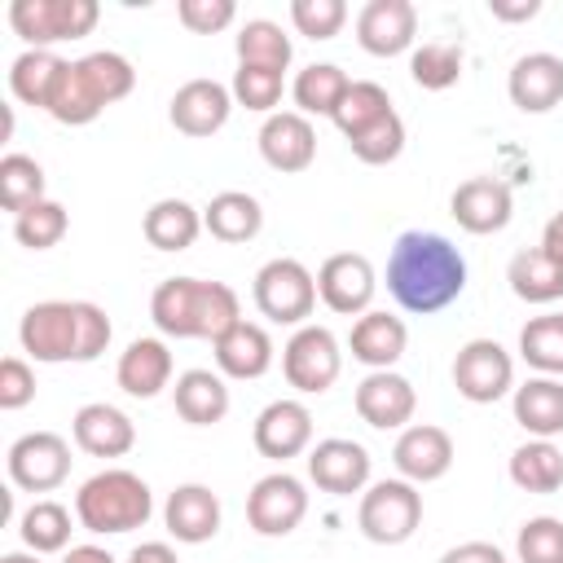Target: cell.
Wrapping results in <instances>:
<instances>
[{
  "instance_id": "cell-31",
  "label": "cell",
  "mask_w": 563,
  "mask_h": 563,
  "mask_svg": "<svg viewBox=\"0 0 563 563\" xmlns=\"http://www.w3.org/2000/svg\"><path fill=\"white\" fill-rule=\"evenodd\" d=\"M141 233L154 251H189L202 233V211L185 198H158L145 220H141Z\"/></svg>"
},
{
  "instance_id": "cell-11",
  "label": "cell",
  "mask_w": 563,
  "mask_h": 563,
  "mask_svg": "<svg viewBox=\"0 0 563 563\" xmlns=\"http://www.w3.org/2000/svg\"><path fill=\"white\" fill-rule=\"evenodd\" d=\"M4 471L9 484L22 493H53L70 475V444L57 431H26L9 444Z\"/></svg>"
},
{
  "instance_id": "cell-38",
  "label": "cell",
  "mask_w": 563,
  "mask_h": 563,
  "mask_svg": "<svg viewBox=\"0 0 563 563\" xmlns=\"http://www.w3.org/2000/svg\"><path fill=\"white\" fill-rule=\"evenodd\" d=\"M519 356L545 374V378H563V312H545L532 317L519 330Z\"/></svg>"
},
{
  "instance_id": "cell-1",
  "label": "cell",
  "mask_w": 563,
  "mask_h": 563,
  "mask_svg": "<svg viewBox=\"0 0 563 563\" xmlns=\"http://www.w3.org/2000/svg\"><path fill=\"white\" fill-rule=\"evenodd\" d=\"M387 290L405 312L431 317V312L449 308L466 290V260L444 233L409 229V233H400L391 242Z\"/></svg>"
},
{
  "instance_id": "cell-12",
  "label": "cell",
  "mask_w": 563,
  "mask_h": 563,
  "mask_svg": "<svg viewBox=\"0 0 563 563\" xmlns=\"http://www.w3.org/2000/svg\"><path fill=\"white\" fill-rule=\"evenodd\" d=\"M303 515H308V488L290 471H273L255 479V488L246 493V523L260 537H290L303 523Z\"/></svg>"
},
{
  "instance_id": "cell-8",
  "label": "cell",
  "mask_w": 563,
  "mask_h": 563,
  "mask_svg": "<svg viewBox=\"0 0 563 563\" xmlns=\"http://www.w3.org/2000/svg\"><path fill=\"white\" fill-rule=\"evenodd\" d=\"M101 9L97 0H13L9 4V26L26 48H53L62 40H84L92 35Z\"/></svg>"
},
{
  "instance_id": "cell-48",
  "label": "cell",
  "mask_w": 563,
  "mask_h": 563,
  "mask_svg": "<svg viewBox=\"0 0 563 563\" xmlns=\"http://www.w3.org/2000/svg\"><path fill=\"white\" fill-rule=\"evenodd\" d=\"M35 400V369L22 356H4L0 361V409H26Z\"/></svg>"
},
{
  "instance_id": "cell-10",
  "label": "cell",
  "mask_w": 563,
  "mask_h": 563,
  "mask_svg": "<svg viewBox=\"0 0 563 563\" xmlns=\"http://www.w3.org/2000/svg\"><path fill=\"white\" fill-rule=\"evenodd\" d=\"M453 387L471 405H493L515 391V356L497 339H471L453 356Z\"/></svg>"
},
{
  "instance_id": "cell-41",
  "label": "cell",
  "mask_w": 563,
  "mask_h": 563,
  "mask_svg": "<svg viewBox=\"0 0 563 563\" xmlns=\"http://www.w3.org/2000/svg\"><path fill=\"white\" fill-rule=\"evenodd\" d=\"M409 75L418 88L427 92H444L462 79V48L457 44H444V40H431L422 48L409 53Z\"/></svg>"
},
{
  "instance_id": "cell-45",
  "label": "cell",
  "mask_w": 563,
  "mask_h": 563,
  "mask_svg": "<svg viewBox=\"0 0 563 563\" xmlns=\"http://www.w3.org/2000/svg\"><path fill=\"white\" fill-rule=\"evenodd\" d=\"M515 554L519 563H563V519L554 515L528 519L515 537Z\"/></svg>"
},
{
  "instance_id": "cell-14",
  "label": "cell",
  "mask_w": 563,
  "mask_h": 563,
  "mask_svg": "<svg viewBox=\"0 0 563 563\" xmlns=\"http://www.w3.org/2000/svg\"><path fill=\"white\" fill-rule=\"evenodd\" d=\"M369 449L347 440V435H330V440H317L308 449V479L330 493V497H352V493H365L369 488Z\"/></svg>"
},
{
  "instance_id": "cell-20",
  "label": "cell",
  "mask_w": 563,
  "mask_h": 563,
  "mask_svg": "<svg viewBox=\"0 0 563 563\" xmlns=\"http://www.w3.org/2000/svg\"><path fill=\"white\" fill-rule=\"evenodd\" d=\"M260 158L273 172H308L317 158V128L308 123V114L299 110H277L260 123Z\"/></svg>"
},
{
  "instance_id": "cell-15",
  "label": "cell",
  "mask_w": 563,
  "mask_h": 563,
  "mask_svg": "<svg viewBox=\"0 0 563 563\" xmlns=\"http://www.w3.org/2000/svg\"><path fill=\"white\" fill-rule=\"evenodd\" d=\"M449 216L457 220V229L475 233V238H488V233H501L515 216V194L506 180L497 176H471L453 189L449 198Z\"/></svg>"
},
{
  "instance_id": "cell-6",
  "label": "cell",
  "mask_w": 563,
  "mask_h": 563,
  "mask_svg": "<svg viewBox=\"0 0 563 563\" xmlns=\"http://www.w3.org/2000/svg\"><path fill=\"white\" fill-rule=\"evenodd\" d=\"M251 299L260 308V317H268L273 325H308L312 308H317V277L308 273V264L277 255L268 260L255 282H251Z\"/></svg>"
},
{
  "instance_id": "cell-47",
  "label": "cell",
  "mask_w": 563,
  "mask_h": 563,
  "mask_svg": "<svg viewBox=\"0 0 563 563\" xmlns=\"http://www.w3.org/2000/svg\"><path fill=\"white\" fill-rule=\"evenodd\" d=\"M176 18L194 35H220L224 26H233L238 4L233 0H180L176 4Z\"/></svg>"
},
{
  "instance_id": "cell-50",
  "label": "cell",
  "mask_w": 563,
  "mask_h": 563,
  "mask_svg": "<svg viewBox=\"0 0 563 563\" xmlns=\"http://www.w3.org/2000/svg\"><path fill=\"white\" fill-rule=\"evenodd\" d=\"M488 13H493L497 22H528V18L541 13V0H519V4H510V0H488Z\"/></svg>"
},
{
  "instance_id": "cell-7",
  "label": "cell",
  "mask_w": 563,
  "mask_h": 563,
  "mask_svg": "<svg viewBox=\"0 0 563 563\" xmlns=\"http://www.w3.org/2000/svg\"><path fill=\"white\" fill-rule=\"evenodd\" d=\"M422 523V493L409 479H378L361 493L356 528L374 545H405Z\"/></svg>"
},
{
  "instance_id": "cell-18",
  "label": "cell",
  "mask_w": 563,
  "mask_h": 563,
  "mask_svg": "<svg viewBox=\"0 0 563 563\" xmlns=\"http://www.w3.org/2000/svg\"><path fill=\"white\" fill-rule=\"evenodd\" d=\"M418 9L409 0H369L356 13V44L369 57H400L413 48Z\"/></svg>"
},
{
  "instance_id": "cell-19",
  "label": "cell",
  "mask_w": 563,
  "mask_h": 563,
  "mask_svg": "<svg viewBox=\"0 0 563 563\" xmlns=\"http://www.w3.org/2000/svg\"><path fill=\"white\" fill-rule=\"evenodd\" d=\"M233 92L220 84V79H189L172 92V106H167V119L176 132L185 136H216L229 114H233Z\"/></svg>"
},
{
  "instance_id": "cell-28",
  "label": "cell",
  "mask_w": 563,
  "mask_h": 563,
  "mask_svg": "<svg viewBox=\"0 0 563 563\" xmlns=\"http://www.w3.org/2000/svg\"><path fill=\"white\" fill-rule=\"evenodd\" d=\"M510 409L515 422L532 435V440H554L563 435V378H528L510 391Z\"/></svg>"
},
{
  "instance_id": "cell-25",
  "label": "cell",
  "mask_w": 563,
  "mask_h": 563,
  "mask_svg": "<svg viewBox=\"0 0 563 563\" xmlns=\"http://www.w3.org/2000/svg\"><path fill=\"white\" fill-rule=\"evenodd\" d=\"M347 347H352V361H361L369 369H391L409 347V330H405L400 317H391L383 308H369L352 321Z\"/></svg>"
},
{
  "instance_id": "cell-2",
  "label": "cell",
  "mask_w": 563,
  "mask_h": 563,
  "mask_svg": "<svg viewBox=\"0 0 563 563\" xmlns=\"http://www.w3.org/2000/svg\"><path fill=\"white\" fill-rule=\"evenodd\" d=\"M110 317L92 299H44L31 303L18 321V343L40 365H66V361H97L110 347Z\"/></svg>"
},
{
  "instance_id": "cell-21",
  "label": "cell",
  "mask_w": 563,
  "mask_h": 563,
  "mask_svg": "<svg viewBox=\"0 0 563 563\" xmlns=\"http://www.w3.org/2000/svg\"><path fill=\"white\" fill-rule=\"evenodd\" d=\"M391 462H396L400 479H409V484H435L453 466V435L444 427H435V422H413V427H405L396 435Z\"/></svg>"
},
{
  "instance_id": "cell-43",
  "label": "cell",
  "mask_w": 563,
  "mask_h": 563,
  "mask_svg": "<svg viewBox=\"0 0 563 563\" xmlns=\"http://www.w3.org/2000/svg\"><path fill=\"white\" fill-rule=\"evenodd\" d=\"M282 88H286L282 70H268V66H238L233 70V84H229L233 101L246 106V110H255V114H264V119L277 114Z\"/></svg>"
},
{
  "instance_id": "cell-34",
  "label": "cell",
  "mask_w": 563,
  "mask_h": 563,
  "mask_svg": "<svg viewBox=\"0 0 563 563\" xmlns=\"http://www.w3.org/2000/svg\"><path fill=\"white\" fill-rule=\"evenodd\" d=\"M62 66H66V62H62L53 48H26V53H18L13 66H9V92H13L22 106L44 110L48 97H53V84H57Z\"/></svg>"
},
{
  "instance_id": "cell-23",
  "label": "cell",
  "mask_w": 563,
  "mask_h": 563,
  "mask_svg": "<svg viewBox=\"0 0 563 563\" xmlns=\"http://www.w3.org/2000/svg\"><path fill=\"white\" fill-rule=\"evenodd\" d=\"M220 497L207 484H176L163 501V523L180 545H202L220 532Z\"/></svg>"
},
{
  "instance_id": "cell-3",
  "label": "cell",
  "mask_w": 563,
  "mask_h": 563,
  "mask_svg": "<svg viewBox=\"0 0 563 563\" xmlns=\"http://www.w3.org/2000/svg\"><path fill=\"white\" fill-rule=\"evenodd\" d=\"M150 321L167 339H220L229 325L242 321L238 290L224 282L202 277H167L150 295Z\"/></svg>"
},
{
  "instance_id": "cell-46",
  "label": "cell",
  "mask_w": 563,
  "mask_h": 563,
  "mask_svg": "<svg viewBox=\"0 0 563 563\" xmlns=\"http://www.w3.org/2000/svg\"><path fill=\"white\" fill-rule=\"evenodd\" d=\"M290 22L308 40H334L347 22V4L343 0H290Z\"/></svg>"
},
{
  "instance_id": "cell-39",
  "label": "cell",
  "mask_w": 563,
  "mask_h": 563,
  "mask_svg": "<svg viewBox=\"0 0 563 563\" xmlns=\"http://www.w3.org/2000/svg\"><path fill=\"white\" fill-rule=\"evenodd\" d=\"M383 114H391L387 88L374 84V79H352V88L343 92V101H339V110H334V128L352 141L356 132H365V128L378 123Z\"/></svg>"
},
{
  "instance_id": "cell-40",
  "label": "cell",
  "mask_w": 563,
  "mask_h": 563,
  "mask_svg": "<svg viewBox=\"0 0 563 563\" xmlns=\"http://www.w3.org/2000/svg\"><path fill=\"white\" fill-rule=\"evenodd\" d=\"M44 198V167L31 154H4L0 158V207L22 216Z\"/></svg>"
},
{
  "instance_id": "cell-53",
  "label": "cell",
  "mask_w": 563,
  "mask_h": 563,
  "mask_svg": "<svg viewBox=\"0 0 563 563\" xmlns=\"http://www.w3.org/2000/svg\"><path fill=\"white\" fill-rule=\"evenodd\" d=\"M62 563H114V554L101 550V545H70V550L62 554Z\"/></svg>"
},
{
  "instance_id": "cell-13",
  "label": "cell",
  "mask_w": 563,
  "mask_h": 563,
  "mask_svg": "<svg viewBox=\"0 0 563 563\" xmlns=\"http://www.w3.org/2000/svg\"><path fill=\"white\" fill-rule=\"evenodd\" d=\"M374 290H378V277H374V264L361 251H339L317 268V299L339 317L369 312Z\"/></svg>"
},
{
  "instance_id": "cell-35",
  "label": "cell",
  "mask_w": 563,
  "mask_h": 563,
  "mask_svg": "<svg viewBox=\"0 0 563 563\" xmlns=\"http://www.w3.org/2000/svg\"><path fill=\"white\" fill-rule=\"evenodd\" d=\"M347 88H352V79L334 62H312V66H303L295 75L290 97H295L299 114H325V119H334V110H339V101H343Z\"/></svg>"
},
{
  "instance_id": "cell-44",
  "label": "cell",
  "mask_w": 563,
  "mask_h": 563,
  "mask_svg": "<svg viewBox=\"0 0 563 563\" xmlns=\"http://www.w3.org/2000/svg\"><path fill=\"white\" fill-rule=\"evenodd\" d=\"M347 145H352V154H356L361 163H369V167L396 163L400 150H405V119L391 110V114H383L378 123H369L365 132H356Z\"/></svg>"
},
{
  "instance_id": "cell-16",
  "label": "cell",
  "mask_w": 563,
  "mask_h": 563,
  "mask_svg": "<svg viewBox=\"0 0 563 563\" xmlns=\"http://www.w3.org/2000/svg\"><path fill=\"white\" fill-rule=\"evenodd\" d=\"M260 457L268 462H286V457H299L312 449V413L303 400L295 396H282V400H268L260 413H255V431H251Z\"/></svg>"
},
{
  "instance_id": "cell-22",
  "label": "cell",
  "mask_w": 563,
  "mask_h": 563,
  "mask_svg": "<svg viewBox=\"0 0 563 563\" xmlns=\"http://www.w3.org/2000/svg\"><path fill=\"white\" fill-rule=\"evenodd\" d=\"M70 435H75V444H79L88 457H123V453H132V444H136V422H132L119 405L92 400V405H79V409H75Z\"/></svg>"
},
{
  "instance_id": "cell-9",
  "label": "cell",
  "mask_w": 563,
  "mask_h": 563,
  "mask_svg": "<svg viewBox=\"0 0 563 563\" xmlns=\"http://www.w3.org/2000/svg\"><path fill=\"white\" fill-rule=\"evenodd\" d=\"M339 369H343V352H339V339H334V330H325V325H299L290 339H286V347H282V374H286V383L299 391V396H321V391H330L334 387V378H339Z\"/></svg>"
},
{
  "instance_id": "cell-33",
  "label": "cell",
  "mask_w": 563,
  "mask_h": 563,
  "mask_svg": "<svg viewBox=\"0 0 563 563\" xmlns=\"http://www.w3.org/2000/svg\"><path fill=\"white\" fill-rule=\"evenodd\" d=\"M510 484L523 488V493H537V497H550L563 488V453L554 440H523L515 453H510Z\"/></svg>"
},
{
  "instance_id": "cell-26",
  "label": "cell",
  "mask_w": 563,
  "mask_h": 563,
  "mask_svg": "<svg viewBox=\"0 0 563 563\" xmlns=\"http://www.w3.org/2000/svg\"><path fill=\"white\" fill-rule=\"evenodd\" d=\"M172 347L163 339H132L123 352H119V365H114V383L136 396V400H154L167 383H172Z\"/></svg>"
},
{
  "instance_id": "cell-51",
  "label": "cell",
  "mask_w": 563,
  "mask_h": 563,
  "mask_svg": "<svg viewBox=\"0 0 563 563\" xmlns=\"http://www.w3.org/2000/svg\"><path fill=\"white\" fill-rule=\"evenodd\" d=\"M541 251H545L554 264H563V207L545 220V229H541Z\"/></svg>"
},
{
  "instance_id": "cell-24",
  "label": "cell",
  "mask_w": 563,
  "mask_h": 563,
  "mask_svg": "<svg viewBox=\"0 0 563 563\" xmlns=\"http://www.w3.org/2000/svg\"><path fill=\"white\" fill-rule=\"evenodd\" d=\"M506 92L523 114H550L563 101V57L523 53L506 75Z\"/></svg>"
},
{
  "instance_id": "cell-27",
  "label": "cell",
  "mask_w": 563,
  "mask_h": 563,
  "mask_svg": "<svg viewBox=\"0 0 563 563\" xmlns=\"http://www.w3.org/2000/svg\"><path fill=\"white\" fill-rule=\"evenodd\" d=\"M211 352H216V369L224 378H264L268 365H273V339H268V330L255 325V321H246V317L238 325H229L211 343Z\"/></svg>"
},
{
  "instance_id": "cell-5",
  "label": "cell",
  "mask_w": 563,
  "mask_h": 563,
  "mask_svg": "<svg viewBox=\"0 0 563 563\" xmlns=\"http://www.w3.org/2000/svg\"><path fill=\"white\" fill-rule=\"evenodd\" d=\"M150 515H154L150 484L136 471H123V466L97 471L75 493V519H79V528H88L97 537H119V532L145 528Z\"/></svg>"
},
{
  "instance_id": "cell-37",
  "label": "cell",
  "mask_w": 563,
  "mask_h": 563,
  "mask_svg": "<svg viewBox=\"0 0 563 563\" xmlns=\"http://www.w3.org/2000/svg\"><path fill=\"white\" fill-rule=\"evenodd\" d=\"M18 532H22L31 554H66V545H70V510L62 501L44 497V501L22 510Z\"/></svg>"
},
{
  "instance_id": "cell-49",
  "label": "cell",
  "mask_w": 563,
  "mask_h": 563,
  "mask_svg": "<svg viewBox=\"0 0 563 563\" xmlns=\"http://www.w3.org/2000/svg\"><path fill=\"white\" fill-rule=\"evenodd\" d=\"M435 563H506V554L493 541H462V545L444 550Z\"/></svg>"
},
{
  "instance_id": "cell-4",
  "label": "cell",
  "mask_w": 563,
  "mask_h": 563,
  "mask_svg": "<svg viewBox=\"0 0 563 563\" xmlns=\"http://www.w3.org/2000/svg\"><path fill=\"white\" fill-rule=\"evenodd\" d=\"M132 88H136L132 62H128L123 53H114V48H101V53H88V57H75V62L62 66L44 114H53V119L66 123V128H84V123H92L106 106L123 101Z\"/></svg>"
},
{
  "instance_id": "cell-30",
  "label": "cell",
  "mask_w": 563,
  "mask_h": 563,
  "mask_svg": "<svg viewBox=\"0 0 563 563\" xmlns=\"http://www.w3.org/2000/svg\"><path fill=\"white\" fill-rule=\"evenodd\" d=\"M172 400H176V413L189 422V427H216L224 422L229 413V383L224 374L216 369H185L172 387Z\"/></svg>"
},
{
  "instance_id": "cell-36",
  "label": "cell",
  "mask_w": 563,
  "mask_h": 563,
  "mask_svg": "<svg viewBox=\"0 0 563 563\" xmlns=\"http://www.w3.org/2000/svg\"><path fill=\"white\" fill-rule=\"evenodd\" d=\"M233 48H238V66H268V70H282V75H286V66H290V57H295L290 35H286L277 22H268V18L242 22Z\"/></svg>"
},
{
  "instance_id": "cell-42",
  "label": "cell",
  "mask_w": 563,
  "mask_h": 563,
  "mask_svg": "<svg viewBox=\"0 0 563 563\" xmlns=\"http://www.w3.org/2000/svg\"><path fill=\"white\" fill-rule=\"evenodd\" d=\"M70 229V216L57 198H40L35 207H26L22 216H13V238L26 246V251H48L66 238Z\"/></svg>"
},
{
  "instance_id": "cell-29",
  "label": "cell",
  "mask_w": 563,
  "mask_h": 563,
  "mask_svg": "<svg viewBox=\"0 0 563 563\" xmlns=\"http://www.w3.org/2000/svg\"><path fill=\"white\" fill-rule=\"evenodd\" d=\"M202 229H207L216 242L242 246V242L260 238V229H264V207H260V198L246 194V189H224V194H216V198L202 207Z\"/></svg>"
},
{
  "instance_id": "cell-52",
  "label": "cell",
  "mask_w": 563,
  "mask_h": 563,
  "mask_svg": "<svg viewBox=\"0 0 563 563\" xmlns=\"http://www.w3.org/2000/svg\"><path fill=\"white\" fill-rule=\"evenodd\" d=\"M128 563H180V559H176V550H172L167 541H141V545L128 554Z\"/></svg>"
},
{
  "instance_id": "cell-32",
  "label": "cell",
  "mask_w": 563,
  "mask_h": 563,
  "mask_svg": "<svg viewBox=\"0 0 563 563\" xmlns=\"http://www.w3.org/2000/svg\"><path fill=\"white\" fill-rule=\"evenodd\" d=\"M506 282H510L515 299H523V303H559L563 299V264H554L541 246L515 251L506 264Z\"/></svg>"
},
{
  "instance_id": "cell-17",
  "label": "cell",
  "mask_w": 563,
  "mask_h": 563,
  "mask_svg": "<svg viewBox=\"0 0 563 563\" xmlns=\"http://www.w3.org/2000/svg\"><path fill=\"white\" fill-rule=\"evenodd\" d=\"M356 413L365 427L374 431H405V422L413 418L418 409V391L405 374L396 369H369L361 383H356Z\"/></svg>"
},
{
  "instance_id": "cell-54",
  "label": "cell",
  "mask_w": 563,
  "mask_h": 563,
  "mask_svg": "<svg viewBox=\"0 0 563 563\" xmlns=\"http://www.w3.org/2000/svg\"><path fill=\"white\" fill-rule=\"evenodd\" d=\"M0 563H40V554H26V550H9Z\"/></svg>"
}]
</instances>
